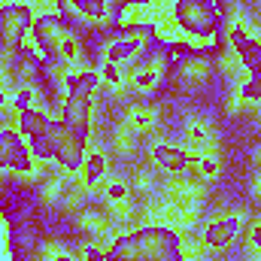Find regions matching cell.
I'll return each instance as SVG.
<instances>
[{"instance_id":"obj_5","label":"cell","mask_w":261,"mask_h":261,"mask_svg":"<svg viewBox=\"0 0 261 261\" xmlns=\"http://www.w3.org/2000/svg\"><path fill=\"white\" fill-rule=\"evenodd\" d=\"M34 18H37V6L28 0L0 3V58H12L28 46Z\"/></svg>"},{"instance_id":"obj_11","label":"cell","mask_w":261,"mask_h":261,"mask_svg":"<svg viewBox=\"0 0 261 261\" xmlns=\"http://www.w3.org/2000/svg\"><path fill=\"white\" fill-rule=\"evenodd\" d=\"M161 64H164V61H149L143 70H137V73H134V85H137L140 91H152V88L161 82Z\"/></svg>"},{"instance_id":"obj_4","label":"cell","mask_w":261,"mask_h":261,"mask_svg":"<svg viewBox=\"0 0 261 261\" xmlns=\"http://www.w3.org/2000/svg\"><path fill=\"white\" fill-rule=\"evenodd\" d=\"M170 18L189 40L197 43L216 40L222 28L213 0H170Z\"/></svg>"},{"instance_id":"obj_12","label":"cell","mask_w":261,"mask_h":261,"mask_svg":"<svg viewBox=\"0 0 261 261\" xmlns=\"http://www.w3.org/2000/svg\"><path fill=\"white\" fill-rule=\"evenodd\" d=\"M103 173H107V155H103V152H88L85 167H82L85 182H88V186H94V182H100V179H103Z\"/></svg>"},{"instance_id":"obj_20","label":"cell","mask_w":261,"mask_h":261,"mask_svg":"<svg viewBox=\"0 0 261 261\" xmlns=\"http://www.w3.org/2000/svg\"><path fill=\"white\" fill-rule=\"evenodd\" d=\"M55 261H76V258H73V255H67V252H58V258H55Z\"/></svg>"},{"instance_id":"obj_23","label":"cell","mask_w":261,"mask_h":261,"mask_svg":"<svg viewBox=\"0 0 261 261\" xmlns=\"http://www.w3.org/2000/svg\"><path fill=\"white\" fill-rule=\"evenodd\" d=\"M258 249H261V246H258Z\"/></svg>"},{"instance_id":"obj_22","label":"cell","mask_w":261,"mask_h":261,"mask_svg":"<svg viewBox=\"0 0 261 261\" xmlns=\"http://www.w3.org/2000/svg\"><path fill=\"white\" fill-rule=\"evenodd\" d=\"M258 192H261V182H258Z\"/></svg>"},{"instance_id":"obj_7","label":"cell","mask_w":261,"mask_h":261,"mask_svg":"<svg viewBox=\"0 0 261 261\" xmlns=\"http://www.w3.org/2000/svg\"><path fill=\"white\" fill-rule=\"evenodd\" d=\"M0 149H3L6 170H12V173H34L37 158H34L31 146L24 143L21 130L15 128V125H3L0 128Z\"/></svg>"},{"instance_id":"obj_14","label":"cell","mask_w":261,"mask_h":261,"mask_svg":"<svg viewBox=\"0 0 261 261\" xmlns=\"http://www.w3.org/2000/svg\"><path fill=\"white\" fill-rule=\"evenodd\" d=\"M100 82H107V85H119L122 82V70L119 64H107V61H100Z\"/></svg>"},{"instance_id":"obj_16","label":"cell","mask_w":261,"mask_h":261,"mask_svg":"<svg viewBox=\"0 0 261 261\" xmlns=\"http://www.w3.org/2000/svg\"><path fill=\"white\" fill-rule=\"evenodd\" d=\"M82 261H107V255H103V249H100V246L88 243V246L82 249Z\"/></svg>"},{"instance_id":"obj_13","label":"cell","mask_w":261,"mask_h":261,"mask_svg":"<svg viewBox=\"0 0 261 261\" xmlns=\"http://www.w3.org/2000/svg\"><path fill=\"white\" fill-rule=\"evenodd\" d=\"M246 100H261V73H252L246 82H243V91H240Z\"/></svg>"},{"instance_id":"obj_10","label":"cell","mask_w":261,"mask_h":261,"mask_svg":"<svg viewBox=\"0 0 261 261\" xmlns=\"http://www.w3.org/2000/svg\"><path fill=\"white\" fill-rule=\"evenodd\" d=\"M152 158H155L164 170H170V173H182V170L189 167V161H192L186 149H179V146H167V143L155 146V149H152Z\"/></svg>"},{"instance_id":"obj_19","label":"cell","mask_w":261,"mask_h":261,"mask_svg":"<svg viewBox=\"0 0 261 261\" xmlns=\"http://www.w3.org/2000/svg\"><path fill=\"white\" fill-rule=\"evenodd\" d=\"M249 243H252V246H261V222L252 225V231H249Z\"/></svg>"},{"instance_id":"obj_21","label":"cell","mask_w":261,"mask_h":261,"mask_svg":"<svg viewBox=\"0 0 261 261\" xmlns=\"http://www.w3.org/2000/svg\"><path fill=\"white\" fill-rule=\"evenodd\" d=\"M40 3H61V0H40Z\"/></svg>"},{"instance_id":"obj_6","label":"cell","mask_w":261,"mask_h":261,"mask_svg":"<svg viewBox=\"0 0 261 261\" xmlns=\"http://www.w3.org/2000/svg\"><path fill=\"white\" fill-rule=\"evenodd\" d=\"M91 91L79 88H64V103H61V125L82 143L91 140Z\"/></svg>"},{"instance_id":"obj_3","label":"cell","mask_w":261,"mask_h":261,"mask_svg":"<svg viewBox=\"0 0 261 261\" xmlns=\"http://www.w3.org/2000/svg\"><path fill=\"white\" fill-rule=\"evenodd\" d=\"M18 113V125L24 143L31 146L37 161H55L58 158V119H52L43 107H24L15 110Z\"/></svg>"},{"instance_id":"obj_18","label":"cell","mask_w":261,"mask_h":261,"mask_svg":"<svg viewBox=\"0 0 261 261\" xmlns=\"http://www.w3.org/2000/svg\"><path fill=\"white\" fill-rule=\"evenodd\" d=\"M125 195H128V189H125L122 182H113V186L107 189V197H113V200H122Z\"/></svg>"},{"instance_id":"obj_9","label":"cell","mask_w":261,"mask_h":261,"mask_svg":"<svg viewBox=\"0 0 261 261\" xmlns=\"http://www.w3.org/2000/svg\"><path fill=\"white\" fill-rule=\"evenodd\" d=\"M240 234V219L237 216H225V219H216L203 228V243L210 249H225L234 243V237Z\"/></svg>"},{"instance_id":"obj_15","label":"cell","mask_w":261,"mask_h":261,"mask_svg":"<svg viewBox=\"0 0 261 261\" xmlns=\"http://www.w3.org/2000/svg\"><path fill=\"white\" fill-rule=\"evenodd\" d=\"M152 3H161V0H113L116 9L128 12V9H137V6H152Z\"/></svg>"},{"instance_id":"obj_17","label":"cell","mask_w":261,"mask_h":261,"mask_svg":"<svg viewBox=\"0 0 261 261\" xmlns=\"http://www.w3.org/2000/svg\"><path fill=\"white\" fill-rule=\"evenodd\" d=\"M197 167H200V173H203V176H216V173H219V164H216L213 158H200V161H197Z\"/></svg>"},{"instance_id":"obj_8","label":"cell","mask_w":261,"mask_h":261,"mask_svg":"<svg viewBox=\"0 0 261 261\" xmlns=\"http://www.w3.org/2000/svg\"><path fill=\"white\" fill-rule=\"evenodd\" d=\"M225 34H228V43H231V49L237 52L240 64L246 67L249 73H261V40L249 37L246 28H240V24H231Z\"/></svg>"},{"instance_id":"obj_1","label":"cell","mask_w":261,"mask_h":261,"mask_svg":"<svg viewBox=\"0 0 261 261\" xmlns=\"http://www.w3.org/2000/svg\"><path fill=\"white\" fill-rule=\"evenodd\" d=\"M103 255L107 261H186L179 234L161 225H146L116 237Z\"/></svg>"},{"instance_id":"obj_2","label":"cell","mask_w":261,"mask_h":261,"mask_svg":"<svg viewBox=\"0 0 261 261\" xmlns=\"http://www.w3.org/2000/svg\"><path fill=\"white\" fill-rule=\"evenodd\" d=\"M31 46L40 52V58L49 67L76 64L79 55H82L79 28L55 9H40L37 12L34 28H31Z\"/></svg>"}]
</instances>
